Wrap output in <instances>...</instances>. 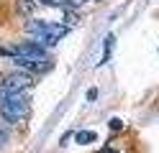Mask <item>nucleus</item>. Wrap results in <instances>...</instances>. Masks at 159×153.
Segmentation results:
<instances>
[{"label": "nucleus", "mask_w": 159, "mask_h": 153, "mask_svg": "<svg viewBox=\"0 0 159 153\" xmlns=\"http://www.w3.org/2000/svg\"><path fill=\"white\" fill-rule=\"evenodd\" d=\"M13 54H16V56H26V59H39V61H46V59H49L46 46L36 44L34 38H28V41H18V44L13 46Z\"/></svg>", "instance_id": "obj_3"}, {"label": "nucleus", "mask_w": 159, "mask_h": 153, "mask_svg": "<svg viewBox=\"0 0 159 153\" xmlns=\"http://www.w3.org/2000/svg\"><path fill=\"white\" fill-rule=\"evenodd\" d=\"M98 140V133L95 130H80L75 133V143H80V146H90V143Z\"/></svg>", "instance_id": "obj_6"}, {"label": "nucleus", "mask_w": 159, "mask_h": 153, "mask_svg": "<svg viewBox=\"0 0 159 153\" xmlns=\"http://www.w3.org/2000/svg\"><path fill=\"white\" fill-rule=\"evenodd\" d=\"M95 100H98V89L90 87V89H87V102H95Z\"/></svg>", "instance_id": "obj_9"}, {"label": "nucleus", "mask_w": 159, "mask_h": 153, "mask_svg": "<svg viewBox=\"0 0 159 153\" xmlns=\"http://www.w3.org/2000/svg\"><path fill=\"white\" fill-rule=\"evenodd\" d=\"M28 110H31V105L23 92H8L5 87H0V117L8 125H18L21 120H26Z\"/></svg>", "instance_id": "obj_2"}, {"label": "nucleus", "mask_w": 159, "mask_h": 153, "mask_svg": "<svg viewBox=\"0 0 159 153\" xmlns=\"http://www.w3.org/2000/svg\"><path fill=\"white\" fill-rule=\"evenodd\" d=\"M23 31L36 41V44H41V46H46V49H52V46H57L59 41H62V38L69 33V26H64V23H52V20L31 18V20L23 26Z\"/></svg>", "instance_id": "obj_1"}, {"label": "nucleus", "mask_w": 159, "mask_h": 153, "mask_svg": "<svg viewBox=\"0 0 159 153\" xmlns=\"http://www.w3.org/2000/svg\"><path fill=\"white\" fill-rule=\"evenodd\" d=\"M39 5H49V8H57L59 5V0H36Z\"/></svg>", "instance_id": "obj_10"}, {"label": "nucleus", "mask_w": 159, "mask_h": 153, "mask_svg": "<svg viewBox=\"0 0 159 153\" xmlns=\"http://www.w3.org/2000/svg\"><path fill=\"white\" fill-rule=\"evenodd\" d=\"M5 143H8V133H5L3 128H0V151L5 148Z\"/></svg>", "instance_id": "obj_11"}, {"label": "nucleus", "mask_w": 159, "mask_h": 153, "mask_svg": "<svg viewBox=\"0 0 159 153\" xmlns=\"http://www.w3.org/2000/svg\"><path fill=\"white\" fill-rule=\"evenodd\" d=\"M100 153H118L113 146H105V148H100Z\"/></svg>", "instance_id": "obj_12"}, {"label": "nucleus", "mask_w": 159, "mask_h": 153, "mask_svg": "<svg viewBox=\"0 0 159 153\" xmlns=\"http://www.w3.org/2000/svg\"><path fill=\"white\" fill-rule=\"evenodd\" d=\"M108 128H111L113 133L123 130V120H121V117H111V120H108Z\"/></svg>", "instance_id": "obj_8"}, {"label": "nucleus", "mask_w": 159, "mask_h": 153, "mask_svg": "<svg viewBox=\"0 0 159 153\" xmlns=\"http://www.w3.org/2000/svg\"><path fill=\"white\" fill-rule=\"evenodd\" d=\"M0 87H5L8 92H26L34 87V77L26 74V71H13V74L0 79Z\"/></svg>", "instance_id": "obj_4"}, {"label": "nucleus", "mask_w": 159, "mask_h": 153, "mask_svg": "<svg viewBox=\"0 0 159 153\" xmlns=\"http://www.w3.org/2000/svg\"><path fill=\"white\" fill-rule=\"evenodd\" d=\"M113 41H116V36H113V33L105 38V46H103V61H100V64H105V61L111 59V49H113Z\"/></svg>", "instance_id": "obj_7"}, {"label": "nucleus", "mask_w": 159, "mask_h": 153, "mask_svg": "<svg viewBox=\"0 0 159 153\" xmlns=\"http://www.w3.org/2000/svg\"><path fill=\"white\" fill-rule=\"evenodd\" d=\"M36 8H39L36 0H16V10H18L21 15H26V18H31V15L36 13Z\"/></svg>", "instance_id": "obj_5"}]
</instances>
